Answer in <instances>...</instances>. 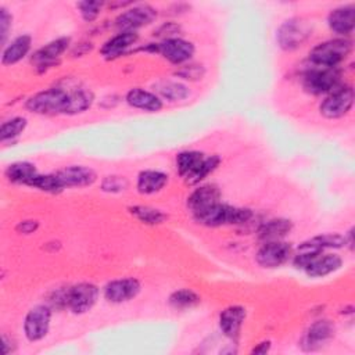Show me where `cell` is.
I'll use <instances>...</instances> for the list:
<instances>
[{
	"instance_id": "obj_4",
	"label": "cell",
	"mask_w": 355,
	"mask_h": 355,
	"mask_svg": "<svg viewBox=\"0 0 355 355\" xmlns=\"http://www.w3.org/2000/svg\"><path fill=\"white\" fill-rule=\"evenodd\" d=\"M352 44L348 39H331L312 49L311 65L322 68H337L351 53Z\"/></svg>"
},
{
	"instance_id": "obj_17",
	"label": "cell",
	"mask_w": 355,
	"mask_h": 355,
	"mask_svg": "<svg viewBox=\"0 0 355 355\" xmlns=\"http://www.w3.org/2000/svg\"><path fill=\"white\" fill-rule=\"evenodd\" d=\"M244 319H245V309L243 306L233 305L220 312L219 327L226 337L234 340L240 333Z\"/></svg>"
},
{
	"instance_id": "obj_32",
	"label": "cell",
	"mask_w": 355,
	"mask_h": 355,
	"mask_svg": "<svg viewBox=\"0 0 355 355\" xmlns=\"http://www.w3.org/2000/svg\"><path fill=\"white\" fill-rule=\"evenodd\" d=\"M26 126V119L22 116H15L12 119L6 121L0 128V140L6 141L19 136Z\"/></svg>"
},
{
	"instance_id": "obj_11",
	"label": "cell",
	"mask_w": 355,
	"mask_h": 355,
	"mask_svg": "<svg viewBox=\"0 0 355 355\" xmlns=\"http://www.w3.org/2000/svg\"><path fill=\"white\" fill-rule=\"evenodd\" d=\"M157 12L150 6H136L129 10H125L115 19V26L121 32H136V29L148 25Z\"/></svg>"
},
{
	"instance_id": "obj_30",
	"label": "cell",
	"mask_w": 355,
	"mask_h": 355,
	"mask_svg": "<svg viewBox=\"0 0 355 355\" xmlns=\"http://www.w3.org/2000/svg\"><path fill=\"white\" fill-rule=\"evenodd\" d=\"M130 214L135 215L140 222L147 223V225H158L162 223L166 219V215L161 212L159 209L151 208V207H144V205H135L129 208Z\"/></svg>"
},
{
	"instance_id": "obj_16",
	"label": "cell",
	"mask_w": 355,
	"mask_h": 355,
	"mask_svg": "<svg viewBox=\"0 0 355 355\" xmlns=\"http://www.w3.org/2000/svg\"><path fill=\"white\" fill-rule=\"evenodd\" d=\"M329 28L337 35H351L355 26V8L354 6H341L334 10L327 17Z\"/></svg>"
},
{
	"instance_id": "obj_9",
	"label": "cell",
	"mask_w": 355,
	"mask_h": 355,
	"mask_svg": "<svg viewBox=\"0 0 355 355\" xmlns=\"http://www.w3.org/2000/svg\"><path fill=\"white\" fill-rule=\"evenodd\" d=\"M51 311L47 305H36L33 306L25 316L24 331L29 341L42 340L50 327Z\"/></svg>"
},
{
	"instance_id": "obj_1",
	"label": "cell",
	"mask_w": 355,
	"mask_h": 355,
	"mask_svg": "<svg viewBox=\"0 0 355 355\" xmlns=\"http://www.w3.org/2000/svg\"><path fill=\"white\" fill-rule=\"evenodd\" d=\"M219 162L220 159L218 155L204 157V154L198 151H183L176 155L178 172L190 184H196L207 178Z\"/></svg>"
},
{
	"instance_id": "obj_25",
	"label": "cell",
	"mask_w": 355,
	"mask_h": 355,
	"mask_svg": "<svg viewBox=\"0 0 355 355\" xmlns=\"http://www.w3.org/2000/svg\"><path fill=\"white\" fill-rule=\"evenodd\" d=\"M293 225L290 220L287 219H272L269 222H266L261 229H259V240L262 243H268V241H277L282 240L286 234H288V232L291 230Z\"/></svg>"
},
{
	"instance_id": "obj_34",
	"label": "cell",
	"mask_w": 355,
	"mask_h": 355,
	"mask_svg": "<svg viewBox=\"0 0 355 355\" xmlns=\"http://www.w3.org/2000/svg\"><path fill=\"white\" fill-rule=\"evenodd\" d=\"M129 186L126 178L123 176H107L104 178L103 183H101V189L107 193H119V191H123L126 190Z\"/></svg>"
},
{
	"instance_id": "obj_29",
	"label": "cell",
	"mask_w": 355,
	"mask_h": 355,
	"mask_svg": "<svg viewBox=\"0 0 355 355\" xmlns=\"http://www.w3.org/2000/svg\"><path fill=\"white\" fill-rule=\"evenodd\" d=\"M93 103V94L83 89L69 90V108L68 114H79L86 111Z\"/></svg>"
},
{
	"instance_id": "obj_10",
	"label": "cell",
	"mask_w": 355,
	"mask_h": 355,
	"mask_svg": "<svg viewBox=\"0 0 355 355\" xmlns=\"http://www.w3.org/2000/svg\"><path fill=\"white\" fill-rule=\"evenodd\" d=\"M293 255V248L288 243L277 240L263 243L257 252V262L262 268H277L288 261Z\"/></svg>"
},
{
	"instance_id": "obj_14",
	"label": "cell",
	"mask_w": 355,
	"mask_h": 355,
	"mask_svg": "<svg viewBox=\"0 0 355 355\" xmlns=\"http://www.w3.org/2000/svg\"><path fill=\"white\" fill-rule=\"evenodd\" d=\"M140 293V283L137 279L126 277L107 283L104 287V297L107 301L121 304L133 300Z\"/></svg>"
},
{
	"instance_id": "obj_5",
	"label": "cell",
	"mask_w": 355,
	"mask_h": 355,
	"mask_svg": "<svg viewBox=\"0 0 355 355\" xmlns=\"http://www.w3.org/2000/svg\"><path fill=\"white\" fill-rule=\"evenodd\" d=\"M338 68H322L312 65L302 76V86L311 94H323L336 90L340 85Z\"/></svg>"
},
{
	"instance_id": "obj_36",
	"label": "cell",
	"mask_w": 355,
	"mask_h": 355,
	"mask_svg": "<svg viewBox=\"0 0 355 355\" xmlns=\"http://www.w3.org/2000/svg\"><path fill=\"white\" fill-rule=\"evenodd\" d=\"M202 73H204V71H202L201 65L200 67L198 65H187V67H183V69L178 72V75L184 79H198V78L201 79Z\"/></svg>"
},
{
	"instance_id": "obj_2",
	"label": "cell",
	"mask_w": 355,
	"mask_h": 355,
	"mask_svg": "<svg viewBox=\"0 0 355 355\" xmlns=\"http://www.w3.org/2000/svg\"><path fill=\"white\" fill-rule=\"evenodd\" d=\"M194 219L205 226H225V225H240L251 219L252 212L248 208H237L227 204L216 202L205 209L193 214Z\"/></svg>"
},
{
	"instance_id": "obj_3",
	"label": "cell",
	"mask_w": 355,
	"mask_h": 355,
	"mask_svg": "<svg viewBox=\"0 0 355 355\" xmlns=\"http://www.w3.org/2000/svg\"><path fill=\"white\" fill-rule=\"evenodd\" d=\"M26 108L40 115L68 114L69 90L54 87L39 92L28 98Z\"/></svg>"
},
{
	"instance_id": "obj_7",
	"label": "cell",
	"mask_w": 355,
	"mask_h": 355,
	"mask_svg": "<svg viewBox=\"0 0 355 355\" xmlns=\"http://www.w3.org/2000/svg\"><path fill=\"white\" fill-rule=\"evenodd\" d=\"M98 298V288L93 283H79L67 288L65 306L73 313H85L93 308Z\"/></svg>"
},
{
	"instance_id": "obj_18",
	"label": "cell",
	"mask_w": 355,
	"mask_h": 355,
	"mask_svg": "<svg viewBox=\"0 0 355 355\" xmlns=\"http://www.w3.org/2000/svg\"><path fill=\"white\" fill-rule=\"evenodd\" d=\"M220 200V191L215 184H204L196 189L187 198L189 208L194 212L205 209Z\"/></svg>"
},
{
	"instance_id": "obj_38",
	"label": "cell",
	"mask_w": 355,
	"mask_h": 355,
	"mask_svg": "<svg viewBox=\"0 0 355 355\" xmlns=\"http://www.w3.org/2000/svg\"><path fill=\"white\" fill-rule=\"evenodd\" d=\"M269 341H263V343H261L257 348H254L252 349V354H265L268 349H269Z\"/></svg>"
},
{
	"instance_id": "obj_13",
	"label": "cell",
	"mask_w": 355,
	"mask_h": 355,
	"mask_svg": "<svg viewBox=\"0 0 355 355\" xmlns=\"http://www.w3.org/2000/svg\"><path fill=\"white\" fill-rule=\"evenodd\" d=\"M334 336V324L330 320H316L304 333L301 347L305 351H316L326 345Z\"/></svg>"
},
{
	"instance_id": "obj_35",
	"label": "cell",
	"mask_w": 355,
	"mask_h": 355,
	"mask_svg": "<svg viewBox=\"0 0 355 355\" xmlns=\"http://www.w3.org/2000/svg\"><path fill=\"white\" fill-rule=\"evenodd\" d=\"M11 21H12V18L8 14V11L4 7H1L0 8V35H1V43H4L6 39H7L8 31L11 28Z\"/></svg>"
},
{
	"instance_id": "obj_19",
	"label": "cell",
	"mask_w": 355,
	"mask_h": 355,
	"mask_svg": "<svg viewBox=\"0 0 355 355\" xmlns=\"http://www.w3.org/2000/svg\"><path fill=\"white\" fill-rule=\"evenodd\" d=\"M68 46H69V37H58L47 43L44 47L39 49L33 54L32 62H35L37 67L51 65L57 58L61 57V54L68 49Z\"/></svg>"
},
{
	"instance_id": "obj_21",
	"label": "cell",
	"mask_w": 355,
	"mask_h": 355,
	"mask_svg": "<svg viewBox=\"0 0 355 355\" xmlns=\"http://www.w3.org/2000/svg\"><path fill=\"white\" fill-rule=\"evenodd\" d=\"M126 103L130 107L144 110V111H151V112L159 111L162 108V101L157 94L139 87L128 92Z\"/></svg>"
},
{
	"instance_id": "obj_22",
	"label": "cell",
	"mask_w": 355,
	"mask_h": 355,
	"mask_svg": "<svg viewBox=\"0 0 355 355\" xmlns=\"http://www.w3.org/2000/svg\"><path fill=\"white\" fill-rule=\"evenodd\" d=\"M139 39V35L136 32H119L110 40L104 43L101 47V54L107 58H114L125 53L132 44H135Z\"/></svg>"
},
{
	"instance_id": "obj_20",
	"label": "cell",
	"mask_w": 355,
	"mask_h": 355,
	"mask_svg": "<svg viewBox=\"0 0 355 355\" xmlns=\"http://www.w3.org/2000/svg\"><path fill=\"white\" fill-rule=\"evenodd\" d=\"M343 265V259L336 254H326V255H318L308 266L304 269L305 273L311 277H323L327 276L337 269H340Z\"/></svg>"
},
{
	"instance_id": "obj_37",
	"label": "cell",
	"mask_w": 355,
	"mask_h": 355,
	"mask_svg": "<svg viewBox=\"0 0 355 355\" xmlns=\"http://www.w3.org/2000/svg\"><path fill=\"white\" fill-rule=\"evenodd\" d=\"M36 227H37L36 220H24L17 226V230L21 233H32L33 230H36Z\"/></svg>"
},
{
	"instance_id": "obj_12",
	"label": "cell",
	"mask_w": 355,
	"mask_h": 355,
	"mask_svg": "<svg viewBox=\"0 0 355 355\" xmlns=\"http://www.w3.org/2000/svg\"><path fill=\"white\" fill-rule=\"evenodd\" d=\"M153 51L159 53L165 60L172 64H182L191 58L194 54L193 43L180 37H166L164 42L155 44Z\"/></svg>"
},
{
	"instance_id": "obj_23",
	"label": "cell",
	"mask_w": 355,
	"mask_h": 355,
	"mask_svg": "<svg viewBox=\"0 0 355 355\" xmlns=\"http://www.w3.org/2000/svg\"><path fill=\"white\" fill-rule=\"evenodd\" d=\"M31 44H32V39L29 35H21V36L15 37L3 50L1 62L4 65H11V64L18 62L28 54V51L31 50Z\"/></svg>"
},
{
	"instance_id": "obj_24",
	"label": "cell",
	"mask_w": 355,
	"mask_h": 355,
	"mask_svg": "<svg viewBox=\"0 0 355 355\" xmlns=\"http://www.w3.org/2000/svg\"><path fill=\"white\" fill-rule=\"evenodd\" d=\"M168 182V175L159 171H143L137 176V190L141 194H154L159 191Z\"/></svg>"
},
{
	"instance_id": "obj_6",
	"label": "cell",
	"mask_w": 355,
	"mask_h": 355,
	"mask_svg": "<svg viewBox=\"0 0 355 355\" xmlns=\"http://www.w3.org/2000/svg\"><path fill=\"white\" fill-rule=\"evenodd\" d=\"M311 28L309 25L300 19V18H291L284 21L276 35L279 46L286 51H293L304 44V42L309 37Z\"/></svg>"
},
{
	"instance_id": "obj_28",
	"label": "cell",
	"mask_w": 355,
	"mask_h": 355,
	"mask_svg": "<svg viewBox=\"0 0 355 355\" xmlns=\"http://www.w3.org/2000/svg\"><path fill=\"white\" fill-rule=\"evenodd\" d=\"M200 301H201L200 297L189 288L178 290L169 297V305L175 309H179V311L190 309V308L196 306Z\"/></svg>"
},
{
	"instance_id": "obj_27",
	"label": "cell",
	"mask_w": 355,
	"mask_h": 355,
	"mask_svg": "<svg viewBox=\"0 0 355 355\" xmlns=\"http://www.w3.org/2000/svg\"><path fill=\"white\" fill-rule=\"evenodd\" d=\"M157 92L169 101H180L189 96V89L180 82L162 80L157 85Z\"/></svg>"
},
{
	"instance_id": "obj_31",
	"label": "cell",
	"mask_w": 355,
	"mask_h": 355,
	"mask_svg": "<svg viewBox=\"0 0 355 355\" xmlns=\"http://www.w3.org/2000/svg\"><path fill=\"white\" fill-rule=\"evenodd\" d=\"M28 186L31 187H36L39 190L43 191H49V193H58L64 189L62 183L60 182L57 173H50V175H36L29 183Z\"/></svg>"
},
{
	"instance_id": "obj_33",
	"label": "cell",
	"mask_w": 355,
	"mask_h": 355,
	"mask_svg": "<svg viewBox=\"0 0 355 355\" xmlns=\"http://www.w3.org/2000/svg\"><path fill=\"white\" fill-rule=\"evenodd\" d=\"M79 8V12L82 15V18L87 22L93 21L97 18V15L100 14V10L103 7V1H80L76 4Z\"/></svg>"
},
{
	"instance_id": "obj_26",
	"label": "cell",
	"mask_w": 355,
	"mask_h": 355,
	"mask_svg": "<svg viewBox=\"0 0 355 355\" xmlns=\"http://www.w3.org/2000/svg\"><path fill=\"white\" fill-rule=\"evenodd\" d=\"M37 175L36 168L31 162H14L8 165L6 169V176L10 182L12 183H19V184H26Z\"/></svg>"
},
{
	"instance_id": "obj_15",
	"label": "cell",
	"mask_w": 355,
	"mask_h": 355,
	"mask_svg": "<svg viewBox=\"0 0 355 355\" xmlns=\"http://www.w3.org/2000/svg\"><path fill=\"white\" fill-rule=\"evenodd\" d=\"M60 182L65 187H83L90 186L96 182V172L92 168L82 165H71L65 166L55 172Z\"/></svg>"
},
{
	"instance_id": "obj_8",
	"label": "cell",
	"mask_w": 355,
	"mask_h": 355,
	"mask_svg": "<svg viewBox=\"0 0 355 355\" xmlns=\"http://www.w3.org/2000/svg\"><path fill=\"white\" fill-rule=\"evenodd\" d=\"M354 104V90L349 86L337 87L320 104V114L324 118L336 119L344 116Z\"/></svg>"
}]
</instances>
